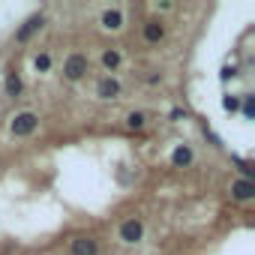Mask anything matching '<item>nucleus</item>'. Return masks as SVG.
<instances>
[{
    "instance_id": "nucleus-16",
    "label": "nucleus",
    "mask_w": 255,
    "mask_h": 255,
    "mask_svg": "<svg viewBox=\"0 0 255 255\" xmlns=\"http://www.w3.org/2000/svg\"><path fill=\"white\" fill-rule=\"evenodd\" d=\"M255 114V102H252V96H246L243 99V117H252Z\"/></svg>"
},
{
    "instance_id": "nucleus-5",
    "label": "nucleus",
    "mask_w": 255,
    "mask_h": 255,
    "mask_svg": "<svg viewBox=\"0 0 255 255\" xmlns=\"http://www.w3.org/2000/svg\"><path fill=\"white\" fill-rule=\"evenodd\" d=\"M231 195H234L237 201H249V198L255 195V183L240 177V180H234V183H231Z\"/></svg>"
},
{
    "instance_id": "nucleus-10",
    "label": "nucleus",
    "mask_w": 255,
    "mask_h": 255,
    "mask_svg": "<svg viewBox=\"0 0 255 255\" xmlns=\"http://www.w3.org/2000/svg\"><path fill=\"white\" fill-rule=\"evenodd\" d=\"M102 27H105V30H120V27H123V15H120L117 9H108V12L102 15Z\"/></svg>"
},
{
    "instance_id": "nucleus-19",
    "label": "nucleus",
    "mask_w": 255,
    "mask_h": 255,
    "mask_svg": "<svg viewBox=\"0 0 255 255\" xmlns=\"http://www.w3.org/2000/svg\"><path fill=\"white\" fill-rule=\"evenodd\" d=\"M180 117H186V111H180V108H174V111H171V120H180Z\"/></svg>"
},
{
    "instance_id": "nucleus-15",
    "label": "nucleus",
    "mask_w": 255,
    "mask_h": 255,
    "mask_svg": "<svg viewBox=\"0 0 255 255\" xmlns=\"http://www.w3.org/2000/svg\"><path fill=\"white\" fill-rule=\"evenodd\" d=\"M231 162H234V165L243 171V180H252V168H249V162H243L240 156H231Z\"/></svg>"
},
{
    "instance_id": "nucleus-18",
    "label": "nucleus",
    "mask_w": 255,
    "mask_h": 255,
    "mask_svg": "<svg viewBox=\"0 0 255 255\" xmlns=\"http://www.w3.org/2000/svg\"><path fill=\"white\" fill-rule=\"evenodd\" d=\"M234 75H237V69H234V66H225V69H222V78H234Z\"/></svg>"
},
{
    "instance_id": "nucleus-3",
    "label": "nucleus",
    "mask_w": 255,
    "mask_h": 255,
    "mask_svg": "<svg viewBox=\"0 0 255 255\" xmlns=\"http://www.w3.org/2000/svg\"><path fill=\"white\" fill-rule=\"evenodd\" d=\"M144 237V225H141V219H126L123 225H120V240L123 243H138Z\"/></svg>"
},
{
    "instance_id": "nucleus-1",
    "label": "nucleus",
    "mask_w": 255,
    "mask_h": 255,
    "mask_svg": "<svg viewBox=\"0 0 255 255\" xmlns=\"http://www.w3.org/2000/svg\"><path fill=\"white\" fill-rule=\"evenodd\" d=\"M36 126H39V117H36L33 111H21V114H15V117H12L9 129H12V135H15V138H27V135H33V132H36Z\"/></svg>"
},
{
    "instance_id": "nucleus-6",
    "label": "nucleus",
    "mask_w": 255,
    "mask_h": 255,
    "mask_svg": "<svg viewBox=\"0 0 255 255\" xmlns=\"http://www.w3.org/2000/svg\"><path fill=\"white\" fill-rule=\"evenodd\" d=\"M99 252V243L93 237H75L72 240V255H96Z\"/></svg>"
},
{
    "instance_id": "nucleus-9",
    "label": "nucleus",
    "mask_w": 255,
    "mask_h": 255,
    "mask_svg": "<svg viewBox=\"0 0 255 255\" xmlns=\"http://www.w3.org/2000/svg\"><path fill=\"white\" fill-rule=\"evenodd\" d=\"M171 162H174L177 168H186V165H192V147H186V144L174 147V153H171Z\"/></svg>"
},
{
    "instance_id": "nucleus-11",
    "label": "nucleus",
    "mask_w": 255,
    "mask_h": 255,
    "mask_svg": "<svg viewBox=\"0 0 255 255\" xmlns=\"http://www.w3.org/2000/svg\"><path fill=\"white\" fill-rule=\"evenodd\" d=\"M102 66L114 72V69L120 66V51H114V48H108V51H102Z\"/></svg>"
},
{
    "instance_id": "nucleus-14",
    "label": "nucleus",
    "mask_w": 255,
    "mask_h": 255,
    "mask_svg": "<svg viewBox=\"0 0 255 255\" xmlns=\"http://www.w3.org/2000/svg\"><path fill=\"white\" fill-rule=\"evenodd\" d=\"M33 66H36V72H48V69H51V57H48V54H36Z\"/></svg>"
},
{
    "instance_id": "nucleus-12",
    "label": "nucleus",
    "mask_w": 255,
    "mask_h": 255,
    "mask_svg": "<svg viewBox=\"0 0 255 255\" xmlns=\"http://www.w3.org/2000/svg\"><path fill=\"white\" fill-rule=\"evenodd\" d=\"M21 87H24V84H21L18 72H9V78H6V93H9V96H18V93H21Z\"/></svg>"
},
{
    "instance_id": "nucleus-13",
    "label": "nucleus",
    "mask_w": 255,
    "mask_h": 255,
    "mask_svg": "<svg viewBox=\"0 0 255 255\" xmlns=\"http://www.w3.org/2000/svg\"><path fill=\"white\" fill-rule=\"evenodd\" d=\"M144 123H147V117L141 111H132L129 117H126V126H129V129H144Z\"/></svg>"
},
{
    "instance_id": "nucleus-7",
    "label": "nucleus",
    "mask_w": 255,
    "mask_h": 255,
    "mask_svg": "<svg viewBox=\"0 0 255 255\" xmlns=\"http://www.w3.org/2000/svg\"><path fill=\"white\" fill-rule=\"evenodd\" d=\"M39 27H42V15H30V18L21 24V30L15 33V39H18V42H27V39H30Z\"/></svg>"
},
{
    "instance_id": "nucleus-8",
    "label": "nucleus",
    "mask_w": 255,
    "mask_h": 255,
    "mask_svg": "<svg viewBox=\"0 0 255 255\" xmlns=\"http://www.w3.org/2000/svg\"><path fill=\"white\" fill-rule=\"evenodd\" d=\"M162 36H165V24H162V21H156V18L144 21V39H147V42H159Z\"/></svg>"
},
{
    "instance_id": "nucleus-2",
    "label": "nucleus",
    "mask_w": 255,
    "mask_h": 255,
    "mask_svg": "<svg viewBox=\"0 0 255 255\" xmlns=\"http://www.w3.org/2000/svg\"><path fill=\"white\" fill-rule=\"evenodd\" d=\"M87 72H90V60H87V54H69V57H66V63H63V75H66L69 81H81Z\"/></svg>"
},
{
    "instance_id": "nucleus-4",
    "label": "nucleus",
    "mask_w": 255,
    "mask_h": 255,
    "mask_svg": "<svg viewBox=\"0 0 255 255\" xmlns=\"http://www.w3.org/2000/svg\"><path fill=\"white\" fill-rule=\"evenodd\" d=\"M96 96H99V99H117V96H120V81L111 78V75H105V78L96 84Z\"/></svg>"
},
{
    "instance_id": "nucleus-17",
    "label": "nucleus",
    "mask_w": 255,
    "mask_h": 255,
    "mask_svg": "<svg viewBox=\"0 0 255 255\" xmlns=\"http://www.w3.org/2000/svg\"><path fill=\"white\" fill-rule=\"evenodd\" d=\"M222 105H225V111H237V108H240V102H237L234 96H225V102H222Z\"/></svg>"
}]
</instances>
